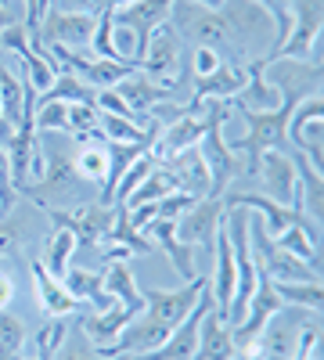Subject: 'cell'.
Segmentation results:
<instances>
[{
	"instance_id": "cell-29",
	"label": "cell",
	"mask_w": 324,
	"mask_h": 360,
	"mask_svg": "<svg viewBox=\"0 0 324 360\" xmlns=\"http://www.w3.org/2000/svg\"><path fill=\"white\" fill-rule=\"evenodd\" d=\"M98 134L108 141V144H134L148 134V123H134V119H119V115H108V112H98Z\"/></svg>"
},
{
	"instance_id": "cell-15",
	"label": "cell",
	"mask_w": 324,
	"mask_h": 360,
	"mask_svg": "<svg viewBox=\"0 0 324 360\" xmlns=\"http://www.w3.org/2000/svg\"><path fill=\"white\" fill-rule=\"evenodd\" d=\"M112 90H115V94H119L127 105H130V112H134V115H148L152 108L176 101V86H162V83L148 79L141 69H137V72H130L127 79H119Z\"/></svg>"
},
{
	"instance_id": "cell-37",
	"label": "cell",
	"mask_w": 324,
	"mask_h": 360,
	"mask_svg": "<svg viewBox=\"0 0 324 360\" xmlns=\"http://www.w3.org/2000/svg\"><path fill=\"white\" fill-rule=\"evenodd\" d=\"M25 342V324L8 314V310H0V346H8V349H22Z\"/></svg>"
},
{
	"instance_id": "cell-1",
	"label": "cell",
	"mask_w": 324,
	"mask_h": 360,
	"mask_svg": "<svg viewBox=\"0 0 324 360\" xmlns=\"http://www.w3.org/2000/svg\"><path fill=\"white\" fill-rule=\"evenodd\" d=\"M216 11L227 22L242 62H256V58L271 62L278 51V25L267 8H259L256 0H220Z\"/></svg>"
},
{
	"instance_id": "cell-18",
	"label": "cell",
	"mask_w": 324,
	"mask_h": 360,
	"mask_svg": "<svg viewBox=\"0 0 324 360\" xmlns=\"http://www.w3.org/2000/svg\"><path fill=\"white\" fill-rule=\"evenodd\" d=\"M195 360H234V339L227 321L216 314V307L205 310L202 324H198V353Z\"/></svg>"
},
{
	"instance_id": "cell-32",
	"label": "cell",
	"mask_w": 324,
	"mask_h": 360,
	"mask_svg": "<svg viewBox=\"0 0 324 360\" xmlns=\"http://www.w3.org/2000/svg\"><path fill=\"white\" fill-rule=\"evenodd\" d=\"M54 360H98V349L94 342L83 335V328H76V332H65L62 346H58Z\"/></svg>"
},
{
	"instance_id": "cell-26",
	"label": "cell",
	"mask_w": 324,
	"mask_h": 360,
	"mask_svg": "<svg viewBox=\"0 0 324 360\" xmlns=\"http://www.w3.org/2000/svg\"><path fill=\"white\" fill-rule=\"evenodd\" d=\"M98 98V90L94 86H86L83 79H76L72 72H58L54 83L44 90V94L37 101H65V105H94Z\"/></svg>"
},
{
	"instance_id": "cell-10",
	"label": "cell",
	"mask_w": 324,
	"mask_h": 360,
	"mask_svg": "<svg viewBox=\"0 0 324 360\" xmlns=\"http://www.w3.org/2000/svg\"><path fill=\"white\" fill-rule=\"evenodd\" d=\"M98 29V15H83V11H47L37 29V44L40 47H65V51H86L91 37Z\"/></svg>"
},
{
	"instance_id": "cell-43",
	"label": "cell",
	"mask_w": 324,
	"mask_h": 360,
	"mask_svg": "<svg viewBox=\"0 0 324 360\" xmlns=\"http://www.w3.org/2000/svg\"><path fill=\"white\" fill-rule=\"evenodd\" d=\"M11 4H15V0H11Z\"/></svg>"
},
{
	"instance_id": "cell-13",
	"label": "cell",
	"mask_w": 324,
	"mask_h": 360,
	"mask_svg": "<svg viewBox=\"0 0 324 360\" xmlns=\"http://www.w3.org/2000/svg\"><path fill=\"white\" fill-rule=\"evenodd\" d=\"M271 69V83L278 86L281 101H303V98H313L320 94V65L313 62H292V58H274L267 62Z\"/></svg>"
},
{
	"instance_id": "cell-39",
	"label": "cell",
	"mask_w": 324,
	"mask_h": 360,
	"mask_svg": "<svg viewBox=\"0 0 324 360\" xmlns=\"http://www.w3.org/2000/svg\"><path fill=\"white\" fill-rule=\"evenodd\" d=\"M54 11H83V15H101L108 11V0H51Z\"/></svg>"
},
{
	"instance_id": "cell-9",
	"label": "cell",
	"mask_w": 324,
	"mask_h": 360,
	"mask_svg": "<svg viewBox=\"0 0 324 360\" xmlns=\"http://www.w3.org/2000/svg\"><path fill=\"white\" fill-rule=\"evenodd\" d=\"M44 213L54 220V227L76 234V245H108L112 227H115V209L101 202L76 205L72 213H62V209H44Z\"/></svg>"
},
{
	"instance_id": "cell-30",
	"label": "cell",
	"mask_w": 324,
	"mask_h": 360,
	"mask_svg": "<svg viewBox=\"0 0 324 360\" xmlns=\"http://www.w3.org/2000/svg\"><path fill=\"white\" fill-rule=\"evenodd\" d=\"M72 252H76V234H69V231H62L58 227L54 234H51V242H47V252H44V266L51 270L54 278H62L65 270L72 266Z\"/></svg>"
},
{
	"instance_id": "cell-7",
	"label": "cell",
	"mask_w": 324,
	"mask_h": 360,
	"mask_svg": "<svg viewBox=\"0 0 324 360\" xmlns=\"http://www.w3.org/2000/svg\"><path fill=\"white\" fill-rule=\"evenodd\" d=\"M209 288V278H195V281H184L181 288H144L141 295H144V314H148L155 324H162V328H173L181 324L195 307H198V299H202V292Z\"/></svg>"
},
{
	"instance_id": "cell-40",
	"label": "cell",
	"mask_w": 324,
	"mask_h": 360,
	"mask_svg": "<svg viewBox=\"0 0 324 360\" xmlns=\"http://www.w3.org/2000/svg\"><path fill=\"white\" fill-rule=\"evenodd\" d=\"M223 62V58L216 54V51H209V47H195V65H191V72H195V79H202V76H209L216 65Z\"/></svg>"
},
{
	"instance_id": "cell-12",
	"label": "cell",
	"mask_w": 324,
	"mask_h": 360,
	"mask_svg": "<svg viewBox=\"0 0 324 360\" xmlns=\"http://www.w3.org/2000/svg\"><path fill=\"white\" fill-rule=\"evenodd\" d=\"M173 4H176V0H134V4L112 11V22L115 25H127L130 33H134V40H137V62H141L144 47H148L152 33H155L162 22H169Z\"/></svg>"
},
{
	"instance_id": "cell-19",
	"label": "cell",
	"mask_w": 324,
	"mask_h": 360,
	"mask_svg": "<svg viewBox=\"0 0 324 360\" xmlns=\"http://www.w3.org/2000/svg\"><path fill=\"white\" fill-rule=\"evenodd\" d=\"M134 317H137V314H130L127 307L112 303L108 310H91V314L79 321V328H83V335L94 342V349H101V346H112L115 335H119Z\"/></svg>"
},
{
	"instance_id": "cell-25",
	"label": "cell",
	"mask_w": 324,
	"mask_h": 360,
	"mask_svg": "<svg viewBox=\"0 0 324 360\" xmlns=\"http://www.w3.org/2000/svg\"><path fill=\"white\" fill-rule=\"evenodd\" d=\"M292 162H296V180H299V198H303V209L310 213V220L313 224H320L324 220V180H320V173L292 148Z\"/></svg>"
},
{
	"instance_id": "cell-41",
	"label": "cell",
	"mask_w": 324,
	"mask_h": 360,
	"mask_svg": "<svg viewBox=\"0 0 324 360\" xmlns=\"http://www.w3.org/2000/svg\"><path fill=\"white\" fill-rule=\"evenodd\" d=\"M18 22V11H15V4L11 0H0V33H4L8 25H15Z\"/></svg>"
},
{
	"instance_id": "cell-16",
	"label": "cell",
	"mask_w": 324,
	"mask_h": 360,
	"mask_svg": "<svg viewBox=\"0 0 324 360\" xmlns=\"http://www.w3.org/2000/svg\"><path fill=\"white\" fill-rule=\"evenodd\" d=\"M249 72L242 62H220L209 76L195 79V101H234L242 94Z\"/></svg>"
},
{
	"instance_id": "cell-27",
	"label": "cell",
	"mask_w": 324,
	"mask_h": 360,
	"mask_svg": "<svg viewBox=\"0 0 324 360\" xmlns=\"http://www.w3.org/2000/svg\"><path fill=\"white\" fill-rule=\"evenodd\" d=\"M173 191H176V176H173L166 166H155V169L130 191L127 209H137V205H144V202H159V198H166V195H173Z\"/></svg>"
},
{
	"instance_id": "cell-38",
	"label": "cell",
	"mask_w": 324,
	"mask_h": 360,
	"mask_svg": "<svg viewBox=\"0 0 324 360\" xmlns=\"http://www.w3.org/2000/svg\"><path fill=\"white\" fill-rule=\"evenodd\" d=\"M15 209V188H11V169H8V152L0 144V217H8Z\"/></svg>"
},
{
	"instance_id": "cell-11",
	"label": "cell",
	"mask_w": 324,
	"mask_h": 360,
	"mask_svg": "<svg viewBox=\"0 0 324 360\" xmlns=\"http://www.w3.org/2000/svg\"><path fill=\"white\" fill-rule=\"evenodd\" d=\"M223 213H227L223 198H198L188 213L173 224L176 242L202 249L205 259H209V256H213V242H216V231L223 227Z\"/></svg>"
},
{
	"instance_id": "cell-14",
	"label": "cell",
	"mask_w": 324,
	"mask_h": 360,
	"mask_svg": "<svg viewBox=\"0 0 324 360\" xmlns=\"http://www.w3.org/2000/svg\"><path fill=\"white\" fill-rule=\"evenodd\" d=\"M256 173L263 176V188H267V198L278 205H296L299 202V180H296V162H292V152H263L256 162Z\"/></svg>"
},
{
	"instance_id": "cell-6",
	"label": "cell",
	"mask_w": 324,
	"mask_h": 360,
	"mask_svg": "<svg viewBox=\"0 0 324 360\" xmlns=\"http://www.w3.org/2000/svg\"><path fill=\"white\" fill-rule=\"evenodd\" d=\"M288 8H292V29H288V40L278 47L274 58L313 62L317 37L324 29V0H288Z\"/></svg>"
},
{
	"instance_id": "cell-31",
	"label": "cell",
	"mask_w": 324,
	"mask_h": 360,
	"mask_svg": "<svg viewBox=\"0 0 324 360\" xmlns=\"http://www.w3.org/2000/svg\"><path fill=\"white\" fill-rule=\"evenodd\" d=\"M155 166H159V162H155V155H152V152H148V155H141V159H137V162H134V166H130V169L123 173V180H119V184H115V195H112V205H127V198H130V191H134V188H137V184H141V180H144V176H148V173H152Z\"/></svg>"
},
{
	"instance_id": "cell-24",
	"label": "cell",
	"mask_w": 324,
	"mask_h": 360,
	"mask_svg": "<svg viewBox=\"0 0 324 360\" xmlns=\"http://www.w3.org/2000/svg\"><path fill=\"white\" fill-rule=\"evenodd\" d=\"M101 281H105V292L115 299L119 307H127L130 314H144V295L134 281V270L130 263H108L101 270Z\"/></svg>"
},
{
	"instance_id": "cell-36",
	"label": "cell",
	"mask_w": 324,
	"mask_h": 360,
	"mask_svg": "<svg viewBox=\"0 0 324 360\" xmlns=\"http://www.w3.org/2000/svg\"><path fill=\"white\" fill-rule=\"evenodd\" d=\"M259 8H267L271 11V18H274V25H278V47L288 40V29H292V8H288V0H256ZM278 54V51H274ZM274 62V58H271Z\"/></svg>"
},
{
	"instance_id": "cell-34",
	"label": "cell",
	"mask_w": 324,
	"mask_h": 360,
	"mask_svg": "<svg viewBox=\"0 0 324 360\" xmlns=\"http://www.w3.org/2000/svg\"><path fill=\"white\" fill-rule=\"evenodd\" d=\"M195 202H198V198H191V195H184V191H173V195L152 202V220H181Z\"/></svg>"
},
{
	"instance_id": "cell-22",
	"label": "cell",
	"mask_w": 324,
	"mask_h": 360,
	"mask_svg": "<svg viewBox=\"0 0 324 360\" xmlns=\"http://www.w3.org/2000/svg\"><path fill=\"white\" fill-rule=\"evenodd\" d=\"M72 169L94 184L101 191V184L108 180V144L105 137H79V148L72 152Z\"/></svg>"
},
{
	"instance_id": "cell-23",
	"label": "cell",
	"mask_w": 324,
	"mask_h": 360,
	"mask_svg": "<svg viewBox=\"0 0 324 360\" xmlns=\"http://www.w3.org/2000/svg\"><path fill=\"white\" fill-rule=\"evenodd\" d=\"M65 288L72 292L76 303H91V310H108L115 299L105 292V281H101V270H83V266H69L62 274Z\"/></svg>"
},
{
	"instance_id": "cell-17",
	"label": "cell",
	"mask_w": 324,
	"mask_h": 360,
	"mask_svg": "<svg viewBox=\"0 0 324 360\" xmlns=\"http://www.w3.org/2000/svg\"><path fill=\"white\" fill-rule=\"evenodd\" d=\"M245 86H242V94L234 98V108H249V112H274L281 105V94H278V86L263 76L267 72V62L263 58H256V62H245Z\"/></svg>"
},
{
	"instance_id": "cell-21",
	"label": "cell",
	"mask_w": 324,
	"mask_h": 360,
	"mask_svg": "<svg viewBox=\"0 0 324 360\" xmlns=\"http://www.w3.org/2000/svg\"><path fill=\"white\" fill-rule=\"evenodd\" d=\"M162 166L176 176V191H184L191 198H205V195H209V169H205V162H202V155L195 152V148H188V152H181V155H173Z\"/></svg>"
},
{
	"instance_id": "cell-5",
	"label": "cell",
	"mask_w": 324,
	"mask_h": 360,
	"mask_svg": "<svg viewBox=\"0 0 324 360\" xmlns=\"http://www.w3.org/2000/svg\"><path fill=\"white\" fill-rule=\"evenodd\" d=\"M205 127H209V101H195L184 105V108H173V123H166V130H159L155 137V148L152 155L155 162H169L173 155L188 152V148H195L205 134Z\"/></svg>"
},
{
	"instance_id": "cell-3",
	"label": "cell",
	"mask_w": 324,
	"mask_h": 360,
	"mask_svg": "<svg viewBox=\"0 0 324 360\" xmlns=\"http://www.w3.org/2000/svg\"><path fill=\"white\" fill-rule=\"evenodd\" d=\"M169 22H173V29H176V37H181V40H191L195 47L216 51L223 62H242L238 47H234L231 29H227V22L220 18L216 8L195 4V0H176L173 11H169Z\"/></svg>"
},
{
	"instance_id": "cell-33",
	"label": "cell",
	"mask_w": 324,
	"mask_h": 360,
	"mask_svg": "<svg viewBox=\"0 0 324 360\" xmlns=\"http://www.w3.org/2000/svg\"><path fill=\"white\" fill-rule=\"evenodd\" d=\"M33 123H37V130H65V123H69V105H65V101H37Z\"/></svg>"
},
{
	"instance_id": "cell-35",
	"label": "cell",
	"mask_w": 324,
	"mask_h": 360,
	"mask_svg": "<svg viewBox=\"0 0 324 360\" xmlns=\"http://www.w3.org/2000/svg\"><path fill=\"white\" fill-rule=\"evenodd\" d=\"M25 231H29V224H25L22 217H8V220H0V256L15 252V249L25 242Z\"/></svg>"
},
{
	"instance_id": "cell-42",
	"label": "cell",
	"mask_w": 324,
	"mask_h": 360,
	"mask_svg": "<svg viewBox=\"0 0 324 360\" xmlns=\"http://www.w3.org/2000/svg\"><path fill=\"white\" fill-rule=\"evenodd\" d=\"M11 299H15V281L8 274H0V310H8Z\"/></svg>"
},
{
	"instance_id": "cell-2",
	"label": "cell",
	"mask_w": 324,
	"mask_h": 360,
	"mask_svg": "<svg viewBox=\"0 0 324 360\" xmlns=\"http://www.w3.org/2000/svg\"><path fill=\"white\" fill-rule=\"evenodd\" d=\"M296 108V101H281L274 112H249L238 108L249 123V134L238 141H227V148L234 155H245V176H256V162L263 152H292L288 144V115Z\"/></svg>"
},
{
	"instance_id": "cell-20",
	"label": "cell",
	"mask_w": 324,
	"mask_h": 360,
	"mask_svg": "<svg viewBox=\"0 0 324 360\" xmlns=\"http://www.w3.org/2000/svg\"><path fill=\"white\" fill-rule=\"evenodd\" d=\"M33 281H37V292H40V307H44V314H51V317H69V314H76V299H72V292L65 288V281L62 278H54L51 270L40 263V259H33Z\"/></svg>"
},
{
	"instance_id": "cell-4",
	"label": "cell",
	"mask_w": 324,
	"mask_h": 360,
	"mask_svg": "<svg viewBox=\"0 0 324 360\" xmlns=\"http://www.w3.org/2000/svg\"><path fill=\"white\" fill-rule=\"evenodd\" d=\"M227 112H231V101H209V127H205L202 141L195 144V152L202 155L205 169H209V195L205 198H223L234 169H238V155L227 148V137H223Z\"/></svg>"
},
{
	"instance_id": "cell-28",
	"label": "cell",
	"mask_w": 324,
	"mask_h": 360,
	"mask_svg": "<svg viewBox=\"0 0 324 360\" xmlns=\"http://www.w3.org/2000/svg\"><path fill=\"white\" fill-rule=\"evenodd\" d=\"M274 292L288 307H303V310H313V314H320V307H324L320 281H274Z\"/></svg>"
},
{
	"instance_id": "cell-8",
	"label": "cell",
	"mask_w": 324,
	"mask_h": 360,
	"mask_svg": "<svg viewBox=\"0 0 324 360\" xmlns=\"http://www.w3.org/2000/svg\"><path fill=\"white\" fill-rule=\"evenodd\" d=\"M181 51H184V40L176 37L173 22H162L152 33L148 47H144L137 69L162 86H181Z\"/></svg>"
}]
</instances>
